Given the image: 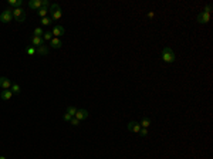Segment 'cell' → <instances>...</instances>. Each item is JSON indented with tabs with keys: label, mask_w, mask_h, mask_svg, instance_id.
Masks as SVG:
<instances>
[{
	"label": "cell",
	"mask_w": 213,
	"mask_h": 159,
	"mask_svg": "<svg viewBox=\"0 0 213 159\" xmlns=\"http://www.w3.org/2000/svg\"><path fill=\"white\" fill-rule=\"evenodd\" d=\"M162 60L165 63H173L175 61V53L169 47H165L162 50Z\"/></svg>",
	"instance_id": "obj_1"
},
{
	"label": "cell",
	"mask_w": 213,
	"mask_h": 159,
	"mask_svg": "<svg viewBox=\"0 0 213 159\" xmlns=\"http://www.w3.org/2000/svg\"><path fill=\"white\" fill-rule=\"evenodd\" d=\"M50 13H51V20H60L61 19V7L58 4H51L50 6Z\"/></svg>",
	"instance_id": "obj_2"
},
{
	"label": "cell",
	"mask_w": 213,
	"mask_h": 159,
	"mask_svg": "<svg viewBox=\"0 0 213 159\" xmlns=\"http://www.w3.org/2000/svg\"><path fill=\"white\" fill-rule=\"evenodd\" d=\"M13 19L19 21V23H23L26 20V11L21 7L19 9H13Z\"/></svg>",
	"instance_id": "obj_3"
},
{
	"label": "cell",
	"mask_w": 213,
	"mask_h": 159,
	"mask_svg": "<svg viewBox=\"0 0 213 159\" xmlns=\"http://www.w3.org/2000/svg\"><path fill=\"white\" fill-rule=\"evenodd\" d=\"M11 19H13V9H6V10L1 11V14H0V20H1L3 23H10Z\"/></svg>",
	"instance_id": "obj_4"
},
{
	"label": "cell",
	"mask_w": 213,
	"mask_h": 159,
	"mask_svg": "<svg viewBox=\"0 0 213 159\" xmlns=\"http://www.w3.org/2000/svg\"><path fill=\"white\" fill-rule=\"evenodd\" d=\"M209 20H210V14H209V13H205V11L199 13V16H197V21H199L200 24L209 23Z\"/></svg>",
	"instance_id": "obj_5"
},
{
	"label": "cell",
	"mask_w": 213,
	"mask_h": 159,
	"mask_svg": "<svg viewBox=\"0 0 213 159\" xmlns=\"http://www.w3.org/2000/svg\"><path fill=\"white\" fill-rule=\"evenodd\" d=\"M74 118H77L78 121H82V119H87L88 118V111L87 110H77Z\"/></svg>",
	"instance_id": "obj_6"
},
{
	"label": "cell",
	"mask_w": 213,
	"mask_h": 159,
	"mask_svg": "<svg viewBox=\"0 0 213 159\" xmlns=\"http://www.w3.org/2000/svg\"><path fill=\"white\" fill-rule=\"evenodd\" d=\"M0 87L3 90H10L11 88V81L7 77H0Z\"/></svg>",
	"instance_id": "obj_7"
},
{
	"label": "cell",
	"mask_w": 213,
	"mask_h": 159,
	"mask_svg": "<svg viewBox=\"0 0 213 159\" xmlns=\"http://www.w3.org/2000/svg\"><path fill=\"white\" fill-rule=\"evenodd\" d=\"M53 36H54V37H60V36H63V34H64V33H66V30H64V27H63V26H54V27H53Z\"/></svg>",
	"instance_id": "obj_8"
},
{
	"label": "cell",
	"mask_w": 213,
	"mask_h": 159,
	"mask_svg": "<svg viewBox=\"0 0 213 159\" xmlns=\"http://www.w3.org/2000/svg\"><path fill=\"white\" fill-rule=\"evenodd\" d=\"M128 129H129L131 132H135V134H139V131H141V125H139V122H135V121H132V122H129V124H128Z\"/></svg>",
	"instance_id": "obj_9"
},
{
	"label": "cell",
	"mask_w": 213,
	"mask_h": 159,
	"mask_svg": "<svg viewBox=\"0 0 213 159\" xmlns=\"http://www.w3.org/2000/svg\"><path fill=\"white\" fill-rule=\"evenodd\" d=\"M31 44H33V47L36 46V47H40V46H44L46 44V41L43 40V37H36V36H33L31 37Z\"/></svg>",
	"instance_id": "obj_10"
},
{
	"label": "cell",
	"mask_w": 213,
	"mask_h": 159,
	"mask_svg": "<svg viewBox=\"0 0 213 159\" xmlns=\"http://www.w3.org/2000/svg\"><path fill=\"white\" fill-rule=\"evenodd\" d=\"M36 54H39V56H47V54H49V47H47L46 44L37 47L36 48Z\"/></svg>",
	"instance_id": "obj_11"
},
{
	"label": "cell",
	"mask_w": 213,
	"mask_h": 159,
	"mask_svg": "<svg viewBox=\"0 0 213 159\" xmlns=\"http://www.w3.org/2000/svg\"><path fill=\"white\" fill-rule=\"evenodd\" d=\"M29 7L33 9V10H40L41 0H30V1H29Z\"/></svg>",
	"instance_id": "obj_12"
},
{
	"label": "cell",
	"mask_w": 213,
	"mask_h": 159,
	"mask_svg": "<svg viewBox=\"0 0 213 159\" xmlns=\"http://www.w3.org/2000/svg\"><path fill=\"white\" fill-rule=\"evenodd\" d=\"M50 46L53 48H60V47H63V43H61V40L60 39H57V37H53L51 39V41H50Z\"/></svg>",
	"instance_id": "obj_13"
},
{
	"label": "cell",
	"mask_w": 213,
	"mask_h": 159,
	"mask_svg": "<svg viewBox=\"0 0 213 159\" xmlns=\"http://www.w3.org/2000/svg\"><path fill=\"white\" fill-rule=\"evenodd\" d=\"M13 95V92H11V90H4V91H1V94H0V98L3 100V101H7L10 100Z\"/></svg>",
	"instance_id": "obj_14"
},
{
	"label": "cell",
	"mask_w": 213,
	"mask_h": 159,
	"mask_svg": "<svg viewBox=\"0 0 213 159\" xmlns=\"http://www.w3.org/2000/svg\"><path fill=\"white\" fill-rule=\"evenodd\" d=\"M9 6H11L14 9L21 7L23 6V0H9Z\"/></svg>",
	"instance_id": "obj_15"
},
{
	"label": "cell",
	"mask_w": 213,
	"mask_h": 159,
	"mask_svg": "<svg viewBox=\"0 0 213 159\" xmlns=\"http://www.w3.org/2000/svg\"><path fill=\"white\" fill-rule=\"evenodd\" d=\"M53 37H54V36H53L51 32H44V34H43V40H44V41H51Z\"/></svg>",
	"instance_id": "obj_16"
},
{
	"label": "cell",
	"mask_w": 213,
	"mask_h": 159,
	"mask_svg": "<svg viewBox=\"0 0 213 159\" xmlns=\"http://www.w3.org/2000/svg\"><path fill=\"white\" fill-rule=\"evenodd\" d=\"M37 13H39V16H40L41 19H43V17H47V13H49V9H47V7H41L40 10L37 11Z\"/></svg>",
	"instance_id": "obj_17"
},
{
	"label": "cell",
	"mask_w": 213,
	"mask_h": 159,
	"mask_svg": "<svg viewBox=\"0 0 213 159\" xmlns=\"http://www.w3.org/2000/svg\"><path fill=\"white\" fill-rule=\"evenodd\" d=\"M139 125H141V128H148L149 125H151V119L144 118V119H142V121L139 122Z\"/></svg>",
	"instance_id": "obj_18"
},
{
	"label": "cell",
	"mask_w": 213,
	"mask_h": 159,
	"mask_svg": "<svg viewBox=\"0 0 213 159\" xmlns=\"http://www.w3.org/2000/svg\"><path fill=\"white\" fill-rule=\"evenodd\" d=\"M20 91H21V88L19 84H11V92L13 94H20Z\"/></svg>",
	"instance_id": "obj_19"
},
{
	"label": "cell",
	"mask_w": 213,
	"mask_h": 159,
	"mask_svg": "<svg viewBox=\"0 0 213 159\" xmlns=\"http://www.w3.org/2000/svg\"><path fill=\"white\" fill-rule=\"evenodd\" d=\"M40 23L43 24V26H50V24L53 23V20H51V17H43Z\"/></svg>",
	"instance_id": "obj_20"
},
{
	"label": "cell",
	"mask_w": 213,
	"mask_h": 159,
	"mask_svg": "<svg viewBox=\"0 0 213 159\" xmlns=\"http://www.w3.org/2000/svg\"><path fill=\"white\" fill-rule=\"evenodd\" d=\"M43 34H44V32H43V29H41V27L34 29V36H36V37H43Z\"/></svg>",
	"instance_id": "obj_21"
},
{
	"label": "cell",
	"mask_w": 213,
	"mask_h": 159,
	"mask_svg": "<svg viewBox=\"0 0 213 159\" xmlns=\"http://www.w3.org/2000/svg\"><path fill=\"white\" fill-rule=\"evenodd\" d=\"M75 112H77V108H75V107H68V108H67V114L71 115L73 118H74V115H75Z\"/></svg>",
	"instance_id": "obj_22"
},
{
	"label": "cell",
	"mask_w": 213,
	"mask_h": 159,
	"mask_svg": "<svg viewBox=\"0 0 213 159\" xmlns=\"http://www.w3.org/2000/svg\"><path fill=\"white\" fill-rule=\"evenodd\" d=\"M26 54H27V56H34V54H36V48L29 47L27 50H26Z\"/></svg>",
	"instance_id": "obj_23"
},
{
	"label": "cell",
	"mask_w": 213,
	"mask_h": 159,
	"mask_svg": "<svg viewBox=\"0 0 213 159\" xmlns=\"http://www.w3.org/2000/svg\"><path fill=\"white\" fill-rule=\"evenodd\" d=\"M70 122H71V125H74V127L80 125V121H78L77 118H71V121H70Z\"/></svg>",
	"instance_id": "obj_24"
},
{
	"label": "cell",
	"mask_w": 213,
	"mask_h": 159,
	"mask_svg": "<svg viewBox=\"0 0 213 159\" xmlns=\"http://www.w3.org/2000/svg\"><path fill=\"white\" fill-rule=\"evenodd\" d=\"M139 134H141L142 136H147V135H148V128H141Z\"/></svg>",
	"instance_id": "obj_25"
},
{
	"label": "cell",
	"mask_w": 213,
	"mask_h": 159,
	"mask_svg": "<svg viewBox=\"0 0 213 159\" xmlns=\"http://www.w3.org/2000/svg\"><path fill=\"white\" fill-rule=\"evenodd\" d=\"M71 118H73V117H71V115H68V114L66 112V115H64V121H67V122H70V121H71Z\"/></svg>",
	"instance_id": "obj_26"
},
{
	"label": "cell",
	"mask_w": 213,
	"mask_h": 159,
	"mask_svg": "<svg viewBox=\"0 0 213 159\" xmlns=\"http://www.w3.org/2000/svg\"><path fill=\"white\" fill-rule=\"evenodd\" d=\"M210 10H212V6H210V4H207V6H206V9H205V13H209V14H210Z\"/></svg>",
	"instance_id": "obj_27"
},
{
	"label": "cell",
	"mask_w": 213,
	"mask_h": 159,
	"mask_svg": "<svg viewBox=\"0 0 213 159\" xmlns=\"http://www.w3.org/2000/svg\"><path fill=\"white\" fill-rule=\"evenodd\" d=\"M148 17H154V11H149V13H148Z\"/></svg>",
	"instance_id": "obj_28"
},
{
	"label": "cell",
	"mask_w": 213,
	"mask_h": 159,
	"mask_svg": "<svg viewBox=\"0 0 213 159\" xmlns=\"http://www.w3.org/2000/svg\"><path fill=\"white\" fill-rule=\"evenodd\" d=\"M0 159H6V158H4V156H0Z\"/></svg>",
	"instance_id": "obj_29"
}]
</instances>
